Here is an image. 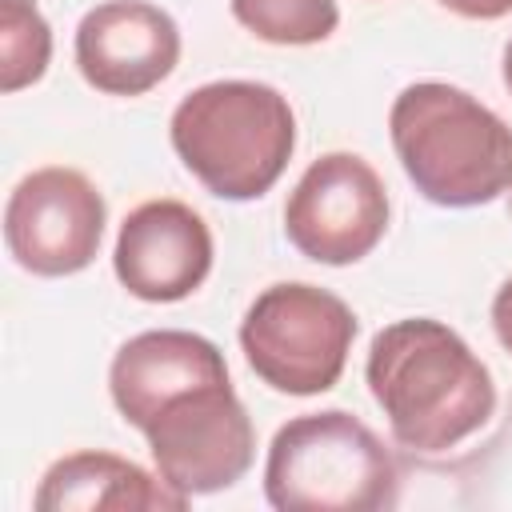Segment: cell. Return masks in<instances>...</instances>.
Masks as SVG:
<instances>
[{
    "mask_svg": "<svg viewBox=\"0 0 512 512\" xmlns=\"http://www.w3.org/2000/svg\"><path fill=\"white\" fill-rule=\"evenodd\" d=\"M236 24L264 44H320L336 32V0H228Z\"/></svg>",
    "mask_w": 512,
    "mask_h": 512,
    "instance_id": "obj_13",
    "label": "cell"
},
{
    "mask_svg": "<svg viewBox=\"0 0 512 512\" xmlns=\"http://www.w3.org/2000/svg\"><path fill=\"white\" fill-rule=\"evenodd\" d=\"M492 332L504 344V352H512V276L492 296Z\"/></svg>",
    "mask_w": 512,
    "mask_h": 512,
    "instance_id": "obj_16",
    "label": "cell"
},
{
    "mask_svg": "<svg viewBox=\"0 0 512 512\" xmlns=\"http://www.w3.org/2000/svg\"><path fill=\"white\" fill-rule=\"evenodd\" d=\"M112 268L136 300H184L212 272V232L184 200H144L116 232Z\"/></svg>",
    "mask_w": 512,
    "mask_h": 512,
    "instance_id": "obj_9",
    "label": "cell"
},
{
    "mask_svg": "<svg viewBox=\"0 0 512 512\" xmlns=\"http://www.w3.org/2000/svg\"><path fill=\"white\" fill-rule=\"evenodd\" d=\"M504 88L512 92V40L504 44Z\"/></svg>",
    "mask_w": 512,
    "mask_h": 512,
    "instance_id": "obj_17",
    "label": "cell"
},
{
    "mask_svg": "<svg viewBox=\"0 0 512 512\" xmlns=\"http://www.w3.org/2000/svg\"><path fill=\"white\" fill-rule=\"evenodd\" d=\"M508 192H512V188H508ZM508 212H512V196H508Z\"/></svg>",
    "mask_w": 512,
    "mask_h": 512,
    "instance_id": "obj_18",
    "label": "cell"
},
{
    "mask_svg": "<svg viewBox=\"0 0 512 512\" xmlns=\"http://www.w3.org/2000/svg\"><path fill=\"white\" fill-rule=\"evenodd\" d=\"M388 188L356 152L316 156L284 204L288 244L316 264H356L388 232Z\"/></svg>",
    "mask_w": 512,
    "mask_h": 512,
    "instance_id": "obj_7",
    "label": "cell"
},
{
    "mask_svg": "<svg viewBox=\"0 0 512 512\" xmlns=\"http://www.w3.org/2000/svg\"><path fill=\"white\" fill-rule=\"evenodd\" d=\"M436 4L464 20H500L512 12V0H436Z\"/></svg>",
    "mask_w": 512,
    "mask_h": 512,
    "instance_id": "obj_15",
    "label": "cell"
},
{
    "mask_svg": "<svg viewBox=\"0 0 512 512\" xmlns=\"http://www.w3.org/2000/svg\"><path fill=\"white\" fill-rule=\"evenodd\" d=\"M364 380L392 440L412 452H448L496 412L488 364L460 332L432 316H408L380 328L368 344Z\"/></svg>",
    "mask_w": 512,
    "mask_h": 512,
    "instance_id": "obj_1",
    "label": "cell"
},
{
    "mask_svg": "<svg viewBox=\"0 0 512 512\" xmlns=\"http://www.w3.org/2000/svg\"><path fill=\"white\" fill-rule=\"evenodd\" d=\"M264 496L276 512H384L400 500V468L360 416L304 412L268 444Z\"/></svg>",
    "mask_w": 512,
    "mask_h": 512,
    "instance_id": "obj_4",
    "label": "cell"
},
{
    "mask_svg": "<svg viewBox=\"0 0 512 512\" xmlns=\"http://www.w3.org/2000/svg\"><path fill=\"white\" fill-rule=\"evenodd\" d=\"M52 28L36 0H0V88L20 92L48 72Z\"/></svg>",
    "mask_w": 512,
    "mask_h": 512,
    "instance_id": "obj_14",
    "label": "cell"
},
{
    "mask_svg": "<svg viewBox=\"0 0 512 512\" xmlns=\"http://www.w3.org/2000/svg\"><path fill=\"white\" fill-rule=\"evenodd\" d=\"M36 512H180L188 496L116 452H68L36 484Z\"/></svg>",
    "mask_w": 512,
    "mask_h": 512,
    "instance_id": "obj_12",
    "label": "cell"
},
{
    "mask_svg": "<svg viewBox=\"0 0 512 512\" xmlns=\"http://www.w3.org/2000/svg\"><path fill=\"white\" fill-rule=\"evenodd\" d=\"M352 340L356 312L336 292L304 280L264 288L240 320L248 368L284 396H320L336 388Z\"/></svg>",
    "mask_w": 512,
    "mask_h": 512,
    "instance_id": "obj_5",
    "label": "cell"
},
{
    "mask_svg": "<svg viewBox=\"0 0 512 512\" xmlns=\"http://www.w3.org/2000/svg\"><path fill=\"white\" fill-rule=\"evenodd\" d=\"M388 136L404 176L440 208L492 204L512 188V128L456 84H408L392 100Z\"/></svg>",
    "mask_w": 512,
    "mask_h": 512,
    "instance_id": "obj_2",
    "label": "cell"
},
{
    "mask_svg": "<svg viewBox=\"0 0 512 512\" xmlns=\"http://www.w3.org/2000/svg\"><path fill=\"white\" fill-rule=\"evenodd\" d=\"M228 364L224 352L196 332L184 328H156L124 340L108 368V392L124 424L136 432L148 424V416L172 400L184 388H196L204 380H224Z\"/></svg>",
    "mask_w": 512,
    "mask_h": 512,
    "instance_id": "obj_11",
    "label": "cell"
},
{
    "mask_svg": "<svg viewBox=\"0 0 512 512\" xmlns=\"http://www.w3.org/2000/svg\"><path fill=\"white\" fill-rule=\"evenodd\" d=\"M168 140L212 196L256 200L284 176L292 160L296 116L288 96L272 84L212 80L176 104Z\"/></svg>",
    "mask_w": 512,
    "mask_h": 512,
    "instance_id": "obj_3",
    "label": "cell"
},
{
    "mask_svg": "<svg viewBox=\"0 0 512 512\" xmlns=\"http://www.w3.org/2000/svg\"><path fill=\"white\" fill-rule=\"evenodd\" d=\"M140 432L156 472L188 500L232 488L256 460V428L228 376L176 392Z\"/></svg>",
    "mask_w": 512,
    "mask_h": 512,
    "instance_id": "obj_6",
    "label": "cell"
},
{
    "mask_svg": "<svg viewBox=\"0 0 512 512\" xmlns=\"http://www.w3.org/2000/svg\"><path fill=\"white\" fill-rule=\"evenodd\" d=\"M108 208L100 188L64 164L28 172L4 204V244L32 276L84 272L104 240Z\"/></svg>",
    "mask_w": 512,
    "mask_h": 512,
    "instance_id": "obj_8",
    "label": "cell"
},
{
    "mask_svg": "<svg viewBox=\"0 0 512 512\" xmlns=\"http://www.w3.org/2000/svg\"><path fill=\"white\" fill-rule=\"evenodd\" d=\"M76 68L104 96H144L180 60L176 20L148 0H104L76 24Z\"/></svg>",
    "mask_w": 512,
    "mask_h": 512,
    "instance_id": "obj_10",
    "label": "cell"
}]
</instances>
